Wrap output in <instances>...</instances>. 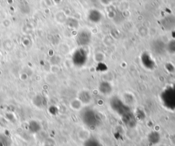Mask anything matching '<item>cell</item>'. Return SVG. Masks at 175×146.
<instances>
[{
    "label": "cell",
    "mask_w": 175,
    "mask_h": 146,
    "mask_svg": "<svg viewBox=\"0 0 175 146\" xmlns=\"http://www.w3.org/2000/svg\"><path fill=\"white\" fill-rule=\"evenodd\" d=\"M85 95L86 96H84L83 92L82 91V92L79 94L78 96V98L81 100V102L83 103V104H88V102L91 100V96H90V94L88 91L85 90Z\"/></svg>",
    "instance_id": "obj_3"
},
{
    "label": "cell",
    "mask_w": 175,
    "mask_h": 146,
    "mask_svg": "<svg viewBox=\"0 0 175 146\" xmlns=\"http://www.w3.org/2000/svg\"><path fill=\"white\" fill-rule=\"evenodd\" d=\"M104 58H105V56H104V55L102 53L98 52L97 53H95L94 56V60L97 61L98 62H101L104 60Z\"/></svg>",
    "instance_id": "obj_6"
},
{
    "label": "cell",
    "mask_w": 175,
    "mask_h": 146,
    "mask_svg": "<svg viewBox=\"0 0 175 146\" xmlns=\"http://www.w3.org/2000/svg\"><path fill=\"white\" fill-rule=\"evenodd\" d=\"M77 39L79 44L82 45V46H86V45L89 44L90 42L91 34L87 30H82L79 32Z\"/></svg>",
    "instance_id": "obj_1"
},
{
    "label": "cell",
    "mask_w": 175,
    "mask_h": 146,
    "mask_svg": "<svg viewBox=\"0 0 175 146\" xmlns=\"http://www.w3.org/2000/svg\"><path fill=\"white\" fill-rule=\"evenodd\" d=\"M56 20L59 23H66V17L65 15H64L63 13H58L56 15Z\"/></svg>",
    "instance_id": "obj_5"
},
{
    "label": "cell",
    "mask_w": 175,
    "mask_h": 146,
    "mask_svg": "<svg viewBox=\"0 0 175 146\" xmlns=\"http://www.w3.org/2000/svg\"><path fill=\"white\" fill-rule=\"evenodd\" d=\"M170 141L171 144H172V145L175 146V134H173V135L170 136Z\"/></svg>",
    "instance_id": "obj_8"
},
{
    "label": "cell",
    "mask_w": 175,
    "mask_h": 146,
    "mask_svg": "<svg viewBox=\"0 0 175 146\" xmlns=\"http://www.w3.org/2000/svg\"><path fill=\"white\" fill-rule=\"evenodd\" d=\"M78 138L82 141H86L90 137V133L86 129H82L78 132Z\"/></svg>",
    "instance_id": "obj_4"
},
{
    "label": "cell",
    "mask_w": 175,
    "mask_h": 146,
    "mask_svg": "<svg viewBox=\"0 0 175 146\" xmlns=\"http://www.w3.org/2000/svg\"><path fill=\"white\" fill-rule=\"evenodd\" d=\"M83 103H82L81 100L79 99L78 98H76L75 99L72 100L70 103V107L72 108V109L75 110V111H79V110H81L82 108L83 107Z\"/></svg>",
    "instance_id": "obj_2"
},
{
    "label": "cell",
    "mask_w": 175,
    "mask_h": 146,
    "mask_svg": "<svg viewBox=\"0 0 175 146\" xmlns=\"http://www.w3.org/2000/svg\"><path fill=\"white\" fill-rule=\"evenodd\" d=\"M51 72L52 73V74H57L59 71H60V67H59L57 64H54L52 65V66H51Z\"/></svg>",
    "instance_id": "obj_7"
}]
</instances>
